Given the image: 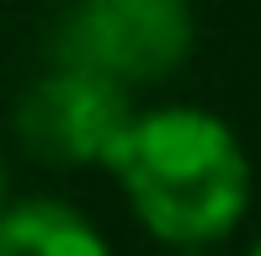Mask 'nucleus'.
Instances as JSON below:
<instances>
[{
    "label": "nucleus",
    "mask_w": 261,
    "mask_h": 256,
    "mask_svg": "<svg viewBox=\"0 0 261 256\" xmlns=\"http://www.w3.org/2000/svg\"><path fill=\"white\" fill-rule=\"evenodd\" d=\"M107 171L160 246H219L251 208V155L240 134L203 107L134 112Z\"/></svg>",
    "instance_id": "obj_1"
},
{
    "label": "nucleus",
    "mask_w": 261,
    "mask_h": 256,
    "mask_svg": "<svg viewBox=\"0 0 261 256\" xmlns=\"http://www.w3.org/2000/svg\"><path fill=\"white\" fill-rule=\"evenodd\" d=\"M192 54L187 0H75L54 32V59L117 86H165Z\"/></svg>",
    "instance_id": "obj_2"
},
{
    "label": "nucleus",
    "mask_w": 261,
    "mask_h": 256,
    "mask_svg": "<svg viewBox=\"0 0 261 256\" xmlns=\"http://www.w3.org/2000/svg\"><path fill=\"white\" fill-rule=\"evenodd\" d=\"M134 112L139 107L128 86L96 75V69L54 59V69H43L16 96L11 128H16L21 149L32 160L59 166V171H80V166H107V155L123 139Z\"/></svg>",
    "instance_id": "obj_3"
},
{
    "label": "nucleus",
    "mask_w": 261,
    "mask_h": 256,
    "mask_svg": "<svg viewBox=\"0 0 261 256\" xmlns=\"http://www.w3.org/2000/svg\"><path fill=\"white\" fill-rule=\"evenodd\" d=\"M0 256H112V246L64 197H11L0 208Z\"/></svg>",
    "instance_id": "obj_4"
},
{
    "label": "nucleus",
    "mask_w": 261,
    "mask_h": 256,
    "mask_svg": "<svg viewBox=\"0 0 261 256\" xmlns=\"http://www.w3.org/2000/svg\"><path fill=\"white\" fill-rule=\"evenodd\" d=\"M160 256H213V246H165Z\"/></svg>",
    "instance_id": "obj_5"
},
{
    "label": "nucleus",
    "mask_w": 261,
    "mask_h": 256,
    "mask_svg": "<svg viewBox=\"0 0 261 256\" xmlns=\"http://www.w3.org/2000/svg\"><path fill=\"white\" fill-rule=\"evenodd\" d=\"M11 203V166H6V155H0V208Z\"/></svg>",
    "instance_id": "obj_6"
},
{
    "label": "nucleus",
    "mask_w": 261,
    "mask_h": 256,
    "mask_svg": "<svg viewBox=\"0 0 261 256\" xmlns=\"http://www.w3.org/2000/svg\"><path fill=\"white\" fill-rule=\"evenodd\" d=\"M251 256H261V240H256V246H251Z\"/></svg>",
    "instance_id": "obj_7"
}]
</instances>
